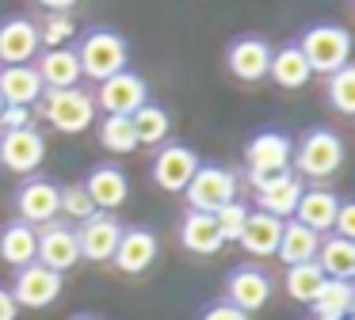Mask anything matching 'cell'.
Wrapping results in <instances>:
<instances>
[{"label":"cell","mask_w":355,"mask_h":320,"mask_svg":"<svg viewBox=\"0 0 355 320\" xmlns=\"http://www.w3.org/2000/svg\"><path fill=\"white\" fill-rule=\"evenodd\" d=\"M73 53H77L80 76H88V80H96V84H103L107 76L130 69V46H126V38L119 35L115 27L85 30L80 42L73 46Z\"/></svg>","instance_id":"6da1fadb"},{"label":"cell","mask_w":355,"mask_h":320,"mask_svg":"<svg viewBox=\"0 0 355 320\" xmlns=\"http://www.w3.org/2000/svg\"><path fill=\"white\" fill-rule=\"evenodd\" d=\"M344 164V137L329 126H309L306 134L294 141L291 152V172L298 179H324L336 175Z\"/></svg>","instance_id":"7a4b0ae2"},{"label":"cell","mask_w":355,"mask_h":320,"mask_svg":"<svg viewBox=\"0 0 355 320\" xmlns=\"http://www.w3.org/2000/svg\"><path fill=\"white\" fill-rule=\"evenodd\" d=\"M298 50L302 57H306L309 73H336V69H344L347 61H352V35H347V27H340V23H313V27L302 30L298 38Z\"/></svg>","instance_id":"3957f363"},{"label":"cell","mask_w":355,"mask_h":320,"mask_svg":"<svg viewBox=\"0 0 355 320\" xmlns=\"http://www.w3.org/2000/svg\"><path fill=\"white\" fill-rule=\"evenodd\" d=\"M291 152H294V141L286 130H260V134L248 137L245 145V172L252 179V187H260L263 179L271 175H283L291 172Z\"/></svg>","instance_id":"277c9868"},{"label":"cell","mask_w":355,"mask_h":320,"mask_svg":"<svg viewBox=\"0 0 355 320\" xmlns=\"http://www.w3.org/2000/svg\"><path fill=\"white\" fill-rule=\"evenodd\" d=\"M42 118L62 134H85L96 122V99L80 84L62 91H42Z\"/></svg>","instance_id":"5b68a950"},{"label":"cell","mask_w":355,"mask_h":320,"mask_svg":"<svg viewBox=\"0 0 355 320\" xmlns=\"http://www.w3.org/2000/svg\"><path fill=\"white\" fill-rule=\"evenodd\" d=\"M184 198H187V210L218 213L222 206H230L237 198V172L225 164H199V172L184 187Z\"/></svg>","instance_id":"8992f818"},{"label":"cell","mask_w":355,"mask_h":320,"mask_svg":"<svg viewBox=\"0 0 355 320\" xmlns=\"http://www.w3.org/2000/svg\"><path fill=\"white\" fill-rule=\"evenodd\" d=\"M62 213V183L46 179V175H27L16 190V217L27 225H50Z\"/></svg>","instance_id":"52a82bcc"},{"label":"cell","mask_w":355,"mask_h":320,"mask_svg":"<svg viewBox=\"0 0 355 320\" xmlns=\"http://www.w3.org/2000/svg\"><path fill=\"white\" fill-rule=\"evenodd\" d=\"M46 160V137L35 126L19 130H0V168L16 175H35Z\"/></svg>","instance_id":"ba28073f"},{"label":"cell","mask_w":355,"mask_h":320,"mask_svg":"<svg viewBox=\"0 0 355 320\" xmlns=\"http://www.w3.org/2000/svg\"><path fill=\"white\" fill-rule=\"evenodd\" d=\"M202 160L195 157V149H187V145L180 141H164L161 149H157L153 164H149V175H153V183L161 190H168V195H184V187L191 183V175L199 172Z\"/></svg>","instance_id":"9c48e42d"},{"label":"cell","mask_w":355,"mask_h":320,"mask_svg":"<svg viewBox=\"0 0 355 320\" xmlns=\"http://www.w3.org/2000/svg\"><path fill=\"white\" fill-rule=\"evenodd\" d=\"M62 274H54L50 267L42 263H27L16 271V278H12V301L19 305V309H50V305L62 297Z\"/></svg>","instance_id":"30bf717a"},{"label":"cell","mask_w":355,"mask_h":320,"mask_svg":"<svg viewBox=\"0 0 355 320\" xmlns=\"http://www.w3.org/2000/svg\"><path fill=\"white\" fill-rule=\"evenodd\" d=\"M39 53V23L27 19V15H4L0 19V65H35Z\"/></svg>","instance_id":"8fae6325"},{"label":"cell","mask_w":355,"mask_h":320,"mask_svg":"<svg viewBox=\"0 0 355 320\" xmlns=\"http://www.w3.org/2000/svg\"><path fill=\"white\" fill-rule=\"evenodd\" d=\"M96 107H103V114H134L141 103H149V84L138 73L123 69V73L107 76L103 84H96Z\"/></svg>","instance_id":"7c38bea8"},{"label":"cell","mask_w":355,"mask_h":320,"mask_svg":"<svg viewBox=\"0 0 355 320\" xmlns=\"http://www.w3.org/2000/svg\"><path fill=\"white\" fill-rule=\"evenodd\" d=\"M123 229L126 225L115 217V213H92L88 221H80V229H77L80 259H88V263H107V259L115 256V248H119Z\"/></svg>","instance_id":"4fadbf2b"},{"label":"cell","mask_w":355,"mask_h":320,"mask_svg":"<svg viewBox=\"0 0 355 320\" xmlns=\"http://www.w3.org/2000/svg\"><path fill=\"white\" fill-rule=\"evenodd\" d=\"M35 263L50 267L54 274H65L69 267H77V263H80L77 229L65 225V221H50V225H39V251H35Z\"/></svg>","instance_id":"5bb4252c"},{"label":"cell","mask_w":355,"mask_h":320,"mask_svg":"<svg viewBox=\"0 0 355 320\" xmlns=\"http://www.w3.org/2000/svg\"><path fill=\"white\" fill-rule=\"evenodd\" d=\"M157 256H161V240H157L153 229L130 225L119 236V248H115V256H111V263L123 274H146L149 267L157 263Z\"/></svg>","instance_id":"9a60e30c"},{"label":"cell","mask_w":355,"mask_h":320,"mask_svg":"<svg viewBox=\"0 0 355 320\" xmlns=\"http://www.w3.org/2000/svg\"><path fill=\"white\" fill-rule=\"evenodd\" d=\"M225 301H230L233 309H241V312L252 317L256 309H263V305L271 301V278L252 263L233 267L230 278H225Z\"/></svg>","instance_id":"2e32d148"},{"label":"cell","mask_w":355,"mask_h":320,"mask_svg":"<svg viewBox=\"0 0 355 320\" xmlns=\"http://www.w3.org/2000/svg\"><path fill=\"white\" fill-rule=\"evenodd\" d=\"M225 65H230V73L237 76L241 84H256L268 76V65H271V46L268 38L260 35H241L230 42V50H225Z\"/></svg>","instance_id":"e0dca14e"},{"label":"cell","mask_w":355,"mask_h":320,"mask_svg":"<svg viewBox=\"0 0 355 320\" xmlns=\"http://www.w3.org/2000/svg\"><path fill=\"white\" fill-rule=\"evenodd\" d=\"M80 187H85V195L92 198V206L100 213H115L130 198V179H126V172L119 164H96L80 179Z\"/></svg>","instance_id":"ac0fdd59"},{"label":"cell","mask_w":355,"mask_h":320,"mask_svg":"<svg viewBox=\"0 0 355 320\" xmlns=\"http://www.w3.org/2000/svg\"><path fill=\"white\" fill-rule=\"evenodd\" d=\"M302 190H306V183H302L294 172L271 175V179H263L260 187H256V210L271 213V217H279V221H286L294 213V206H298Z\"/></svg>","instance_id":"d6986e66"},{"label":"cell","mask_w":355,"mask_h":320,"mask_svg":"<svg viewBox=\"0 0 355 320\" xmlns=\"http://www.w3.org/2000/svg\"><path fill=\"white\" fill-rule=\"evenodd\" d=\"M336 210H340V195H332L329 187H306L298 198V206H294L291 217L298 221V225L313 229L317 236L332 233V221H336Z\"/></svg>","instance_id":"ffe728a7"},{"label":"cell","mask_w":355,"mask_h":320,"mask_svg":"<svg viewBox=\"0 0 355 320\" xmlns=\"http://www.w3.org/2000/svg\"><path fill=\"white\" fill-rule=\"evenodd\" d=\"M180 244H184L191 256H218L225 248L222 233H218L214 213H199V210H184L180 217Z\"/></svg>","instance_id":"44dd1931"},{"label":"cell","mask_w":355,"mask_h":320,"mask_svg":"<svg viewBox=\"0 0 355 320\" xmlns=\"http://www.w3.org/2000/svg\"><path fill=\"white\" fill-rule=\"evenodd\" d=\"M35 73H39V80L46 91H62V88H77L80 84V65H77L73 46L42 50L39 57H35Z\"/></svg>","instance_id":"7402d4cb"},{"label":"cell","mask_w":355,"mask_h":320,"mask_svg":"<svg viewBox=\"0 0 355 320\" xmlns=\"http://www.w3.org/2000/svg\"><path fill=\"white\" fill-rule=\"evenodd\" d=\"M42 80L35 65H0V99L8 107H31L42 99Z\"/></svg>","instance_id":"603a6c76"},{"label":"cell","mask_w":355,"mask_h":320,"mask_svg":"<svg viewBox=\"0 0 355 320\" xmlns=\"http://www.w3.org/2000/svg\"><path fill=\"white\" fill-rule=\"evenodd\" d=\"M279 236H283V221L271 217V213H260V210H248L245 217V229H241L237 244L248 251V256H275L279 248Z\"/></svg>","instance_id":"cb8c5ba5"},{"label":"cell","mask_w":355,"mask_h":320,"mask_svg":"<svg viewBox=\"0 0 355 320\" xmlns=\"http://www.w3.org/2000/svg\"><path fill=\"white\" fill-rule=\"evenodd\" d=\"M35 251H39V229L27 225V221H8V225L0 229V259L8 267H27L35 263Z\"/></svg>","instance_id":"d4e9b609"},{"label":"cell","mask_w":355,"mask_h":320,"mask_svg":"<svg viewBox=\"0 0 355 320\" xmlns=\"http://www.w3.org/2000/svg\"><path fill=\"white\" fill-rule=\"evenodd\" d=\"M313 263L321 267V274H324V278L352 282V278H355V240H344V236L324 233Z\"/></svg>","instance_id":"484cf974"},{"label":"cell","mask_w":355,"mask_h":320,"mask_svg":"<svg viewBox=\"0 0 355 320\" xmlns=\"http://www.w3.org/2000/svg\"><path fill=\"white\" fill-rule=\"evenodd\" d=\"M317 248H321V236L313 229L298 225L294 217L283 221V236H279V248L275 256L283 259L286 267H298V263H313L317 259Z\"/></svg>","instance_id":"4316f807"},{"label":"cell","mask_w":355,"mask_h":320,"mask_svg":"<svg viewBox=\"0 0 355 320\" xmlns=\"http://www.w3.org/2000/svg\"><path fill=\"white\" fill-rule=\"evenodd\" d=\"M268 76L279 84V88L298 91V88H306V84H309V76H313V73H309V65H306V57H302L298 42H286V46H279V50H271Z\"/></svg>","instance_id":"83f0119b"},{"label":"cell","mask_w":355,"mask_h":320,"mask_svg":"<svg viewBox=\"0 0 355 320\" xmlns=\"http://www.w3.org/2000/svg\"><path fill=\"white\" fill-rule=\"evenodd\" d=\"M309 309H313L317 320H344V317H352V309H355V290H352V282L324 278L321 290H317V297L309 301Z\"/></svg>","instance_id":"f1b7e54d"},{"label":"cell","mask_w":355,"mask_h":320,"mask_svg":"<svg viewBox=\"0 0 355 320\" xmlns=\"http://www.w3.org/2000/svg\"><path fill=\"white\" fill-rule=\"evenodd\" d=\"M130 126L138 134V145H164L168 141V130H172V114L157 103H141L130 114Z\"/></svg>","instance_id":"f546056e"},{"label":"cell","mask_w":355,"mask_h":320,"mask_svg":"<svg viewBox=\"0 0 355 320\" xmlns=\"http://www.w3.org/2000/svg\"><path fill=\"white\" fill-rule=\"evenodd\" d=\"M100 145L115 157H126V152L138 149V134L130 126V114H103L100 118Z\"/></svg>","instance_id":"4dcf8cb0"},{"label":"cell","mask_w":355,"mask_h":320,"mask_svg":"<svg viewBox=\"0 0 355 320\" xmlns=\"http://www.w3.org/2000/svg\"><path fill=\"white\" fill-rule=\"evenodd\" d=\"M324 274L317 263H298V267H286V294L294 297V301L309 305L317 297V290H321Z\"/></svg>","instance_id":"1f68e13d"},{"label":"cell","mask_w":355,"mask_h":320,"mask_svg":"<svg viewBox=\"0 0 355 320\" xmlns=\"http://www.w3.org/2000/svg\"><path fill=\"white\" fill-rule=\"evenodd\" d=\"M324 96L336 107V114H355V65L352 61H347L344 69H336V73H329Z\"/></svg>","instance_id":"d6a6232c"},{"label":"cell","mask_w":355,"mask_h":320,"mask_svg":"<svg viewBox=\"0 0 355 320\" xmlns=\"http://www.w3.org/2000/svg\"><path fill=\"white\" fill-rule=\"evenodd\" d=\"M77 35V23L69 19V15H62V12H46V19H42V27H39V42H42V50H62L69 38Z\"/></svg>","instance_id":"836d02e7"},{"label":"cell","mask_w":355,"mask_h":320,"mask_svg":"<svg viewBox=\"0 0 355 320\" xmlns=\"http://www.w3.org/2000/svg\"><path fill=\"white\" fill-rule=\"evenodd\" d=\"M62 213H65V217H73V221H88L92 213H100V210L92 206V198L85 195L80 183H65V187H62Z\"/></svg>","instance_id":"e575fe53"},{"label":"cell","mask_w":355,"mask_h":320,"mask_svg":"<svg viewBox=\"0 0 355 320\" xmlns=\"http://www.w3.org/2000/svg\"><path fill=\"white\" fill-rule=\"evenodd\" d=\"M245 217H248V206H245V202H237V198H233L230 206H222V210L214 213L218 233H222V240H225V244L241 236V229H245Z\"/></svg>","instance_id":"d590c367"},{"label":"cell","mask_w":355,"mask_h":320,"mask_svg":"<svg viewBox=\"0 0 355 320\" xmlns=\"http://www.w3.org/2000/svg\"><path fill=\"white\" fill-rule=\"evenodd\" d=\"M332 236H344V240H355V202L340 198L336 221H332Z\"/></svg>","instance_id":"8d00e7d4"},{"label":"cell","mask_w":355,"mask_h":320,"mask_svg":"<svg viewBox=\"0 0 355 320\" xmlns=\"http://www.w3.org/2000/svg\"><path fill=\"white\" fill-rule=\"evenodd\" d=\"M199 320H252V317L241 312V309H233L230 301H214V305H207V309L199 312Z\"/></svg>","instance_id":"74e56055"},{"label":"cell","mask_w":355,"mask_h":320,"mask_svg":"<svg viewBox=\"0 0 355 320\" xmlns=\"http://www.w3.org/2000/svg\"><path fill=\"white\" fill-rule=\"evenodd\" d=\"M0 126H4V130L31 126V107H4V114H0Z\"/></svg>","instance_id":"f35d334b"},{"label":"cell","mask_w":355,"mask_h":320,"mask_svg":"<svg viewBox=\"0 0 355 320\" xmlns=\"http://www.w3.org/2000/svg\"><path fill=\"white\" fill-rule=\"evenodd\" d=\"M19 317V305L12 301V290L0 282V320H16Z\"/></svg>","instance_id":"ab89813d"},{"label":"cell","mask_w":355,"mask_h":320,"mask_svg":"<svg viewBox=\"0 0 355 320\" xmlns=\"http://www.w3.org/2000/svg\"><path fill=\"white\" fill-rule=\"evenodd\" d=\"M39 8H46V12H62V15H69L73 8L80 4V0H35Z\"/></svg>","instance_id":"60d3db41"},{"label":"cell","mask_w":355,"mask_h":320,"mask_svg":"<svg viewBox=\"0 0 355 320\" xmlns=\"http://www.w3.org/2000/svg\"><path fill=\"white\" fill-rule=\"evenodd\" d=\"M69 320H100L96 312H77V317H69Z\"/></svg>","instance_id":"b9f144b4"},{"label":"cell","mask_w":355,"mask_h":320,"mask_svg":"<svg viewBox=\"0 0 355 320\" xmlns=\"http://www.w3.org/2000/svg\"><path fill=\"white\" fill-rule=\"evenodd\" d=\"M4 107H8V103H4V99H0V114H4Z\"/></svg>","instance_id":"7bdbcfd3"},{"label":"cell","mask_w":355,"mask_h":320,"mask_svg":"<svg viewBox=\"0 0 355 320\" xmlns=\"http://www.w3.org/2000/svg\"><path fill=\"white\" fill-rule=\"evenodd\" d=\"M313 320H317V317H313ZM344 320H355V317H344Z\"/></svg>","instance_id":"ee69618b"}]
</instances>
